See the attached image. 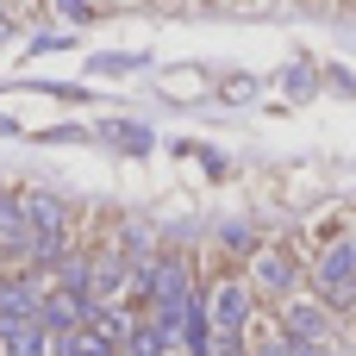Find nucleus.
I'll use <instances>...</instances> for the list:
<instances>
[{
	"label": "nucleus",
	"instance_id": "10",
	"mask_svg": "<svg viewBox=\"0 0 356 356\" xmlns=\"http://www.w3.org/2000/svg\"><path fill=\"white\" fill-rule=\"evenodd\" d=\"M106 138H113V144H125V150H150V131H144V125H125V119H113V125H106Z\"/></svg>",
	"mask_w": 356,
	"mask_h": 356
},
{
	"label": "nucleus",
	"instance_id": "2",
	"mask_svg": "<svg viewBox=\"0 0 356 356\" xmlns=\"http://www.w3.org/2000/svg\"><path fill=\"white\" fill-rule=\"evenodd\" d=\"M88 319H94V300H88V294H75V288H56V294H44V325H50L56 338L81 332Z\"/></svg>",
	"mask_w": 356,
	"mask_h": 356
},
{
	"label": "nucleus",
	"instance_id": "11",
	"mask_svg": "<svg viewBox=\"0 0 356 356\" xmlns=\"http://www.w3.org/2000/svg\"><path fill=\"white\" fill-rule=\"evenodd\" d=\"M282 88H288V94H294V100H300V94H313V75H307V69H300V63H294V69H288V75H282Z\"/></svg>",
	"mask_w": 356,
	"mask_h": 356
},
{
	"label": "nucleus",
	"instance_id": "7",
	"mask_svg": "<svg viewBox=\"0 0 356 356\" xmlns=\"http://www.w3.org/2000/svg\"><path fill=\"white\" fill-rule=\"evenodd\" d=\"M288 332H294V344H325L332 319H325L319 307H288Z\"/></svg>",
	"mask_w": 356,
	"mask_h": 356
},
{
	"label": "nucleus",
	"instance_id": "5",
	"mask_svg": "<svg viewBox=\"0 0 356 356\" xmlns=\"http://www.w3.org/2000/svg\"><path fill=\"white\" fill-rule=\"evenodd\" d=\"M0 350L6 356H50V325L31 319V325H0Z\"/></svg>",
	"mask_w": 356,
	"mask_h": 356
},
{
	"label": "nucleus",
	"instance_id": "1",
	"mask_svg": "<svg viewBox=\"0 0 356 356\" xmlns=\"http://www.w3.org/2000/svg\"><path fill=\"white\" fill-rule=\"evenodd\" d=\"M319 294L338 300V307H356V250L350 244H338V250L319 257Z\"/></svg>",
	"mask_w": 356,
	"mask_h": 356
},
{
	"label": "nucleus",
	"instance_id": "8",
	"mask_svg": "<svg viewBox=\"0 0 356 356\" xmlns=\"http://www.w3.org/2000/svg\"><path fill=\"white\" fill-rule=\"evenodd\" d=\"M56 356H113V344H106L94 325H81V332H69V338L56 344Z\"/></svg>",
	"mask_w": 356,
	"mask_h": 356
},
{
	"label": "nucleus",
	"instance_id": "14",
	"mask_svg": "<svg viewBox=\"0 0 356 356\" xmlns=\"http://www.w3.org/2000/svg\"><path fill=\"white\" fill-rule=\"evenodd\" d=\"M294 356H325V350L319 344H294Z\"/></svg>",
	"mask_w": 356,
	"mask_h": 356
},
{
	"label": "nucleus",
	"instance_id": "6",
	"mask_svg": "<svg viewBox=\"0 0 356 356\" xmlns=\"http://www.w3.org/2000/svg\"><path fill=\"white\" fill-rule=\"evenodd\" d=\"M257 282H263L269 294H288V288H294V257H282V250H263V257H257Z\"/></svg>",
	"mask_w": 356,
	"mask_h": 356
},
{
	"label": "nucleus",
	"instance_id": "15",
	"mask_svg": "<svg viewBox=\"0 0 356 356\" xmlns=\"http://www.w3.org/2000/svg\"><path fill=\"white\" fill-rule=\"evenodd\" d=\"M350 250H356V244H350Z\"/></svg>",
	"mask_w": 356,
	"mask_h": 356
},
{
	"label": "nucleus",
	"instance_id": "13",
	"mask_svg": "<svg viewBox=\"0 0 356 356\" xmlns=\"http://www.w3.org/2000/svg\"><path fill=\"white\" fill-rule=\"evenodd\" d=\"M257 356H294V344H263Z\"/></svg>",
	"mask_w": 356,
	"mask_h": 356
},
{
	"label": "nucleus",
	"instance_id": "3",
	"mask_svg": "<svg viewBox=\"0 0 356 356\" xmlns=\"http://www.w3.org/2000/svg\"><path fill=\"white\" fill-rule=\"evenodd\" d=\"M31 319H44V294H38V282H6L0 288V325H31Z\"/></svg>",
	"mask_w": 356,
	"mask_h": 356
},
{
	"label": "nucleus",
	"instance_id": "9",
	"mask_svg": "<svg viewBox=\"0 0 356 356\" xmlns=\"http://www.w3.org/2000/svg\"><path fill=\"white\" fill-rule=\"evenodd\" d=\"M125 350H131V356H163L169 344H163V332H156V325H138V332L125 338Z\"/></svg>",
	"mask_w": 356,
	"mask_h": 356
},
{
	"label": "nucleus",
	"instance_id": "4",
	"mask_svg": "<svg viewBox=\"0 0 356 356\" xmlns=\"http://www.w3.org/2000/svg\"><path fill=\"white\" fill-rule=\"evenodd\" d=\"M244 319H250V294H244L238 282H225V288L213 294V338H238Z\"/></svg>",
	"mask_w": 356,
	"mask_h": 356
},
{
	"label": "nucleus",
	"instance_id": "12",
	"mask_svg": "<svg viewBox=\"0 0 356 356\" xmlns=\"http://www.w3.org/2000/svg\"><path fill=\"white\" fill-rule=\"evenodd\" d=\"M213 356H244V350H238V338H213Z\"/></svg>",
	"mask_w": 356,
	"mask_h": 356
}]
</instances>
